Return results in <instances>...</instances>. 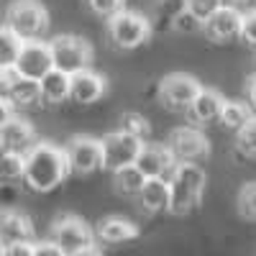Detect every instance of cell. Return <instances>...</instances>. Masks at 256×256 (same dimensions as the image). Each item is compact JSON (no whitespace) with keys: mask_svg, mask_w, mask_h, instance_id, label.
Masks as SVG:
<instances>
[{"mask_svg":"<svg viewBox=\"0 0 256 256\" xmlns=\"http://www.w3.org/2000/svg\"><path fill=\"white\" fill-rule=\"evenodd\" d=\"M108 92V80L92 67H84L70 74V100L77 105H92Z\"/></svg>","mask_w":256,"mask_h":256,"instance_id":"8fae6325","label":"cell"},{"mask_svg":"<svg viewBox=\"0 0 256 256\" xmlns=\"http://www.w3.org/2000/svg\"><path fill=\"white\" fill-rule=\"evenodd\" d=\"M236 205H238V216L241 218L256 220V182H248V184H244L238 190Z\"/></svg>","mask_w":256,"mask_h":256,"instance_id":"f1b7e54d","label":"cell"},{"mask_svg":"<svg viewBox=\"0 0 256 256\" xmlns=\"http://www.w3.org/2000/svg\"><path fill=\"white\" fill-rule=\"evenodd\" d=\"M184 8V0H159V6H156V16L166 20V26L172 24V18Z\"/></svg>","mask_w":256,"mask_h":256,"instance_id":"836d02e7","label":"cell"},{"mask_svg":"<svg viewBox=\"0 0 256 256\" xmlns=\"http://www.w3.org/2000/svg\"><path fill=\"white\" fill-rule=\"evenodd\" d=\"M100 146H102V169L116 172V169L136 162L144 141L126 131H113L105 138H100Z\"/></svg>","mask_w":256,"mask_h":256,"instance_id":"ba28073f","label":"cell"},{"mask_svg":"<svg viewBox=\"0 0 256 256\" xmlns=\"http://www.w3.org/2000/svg\"><path fill=\"white\" fill-rule=\"evenodd\" d=\"M169 28H174L177 34H202V20L192 13V10H187V8H182L174 18H172V24H169Z\"/></svg>","mask_w":256,"mask_h":256,"instance_id":"f546056e","label":"cell"},{"mask_svg":"<svg viewBox=\"0 0 256 256\" xmlns=\"http://www.w3.org/2000/svg\"><path fill=\"white\" fill-rule=\"evenodd\" d=\"M200 88L202 84L198 82V77H192V74H184V72L166 74L159 82V102L164 105L166 110L184 113L187 105L192 102V98L198 95Z\"/></svg>","mask_w":256,"mask_h":256,"instance_id":"52a82bcc","label":"cell"},{"mask_svg":"<svg viewBox=\"0 0 256 256\" xmlns=\"http://www.w3.org/2000/svg\"><path fill=\"white\" fill-rule=\"evenodd\" d=\"M226 98L212 90V88H200L198 95L192 98V102L187 105V118L195 123V126H208V123H216L218 116H220V108H223Z\"/></svg>","mask_w":256,"mask_h":256,"instance_id":"9a60e30c","label":"cell"},{"mask_svg":"<svg viewBox=\"0 0 256 256\" xmlns=\"http://www.w3.org/2000/svg\"><path fill=\"white\" fill-rule=\"evenodd\" d=\"M218 3L226 6V8H236V10H241V8H246L248 0H218Z\"/></svg>","mask_w":256,"mask_h":256,"instance_id":"f35d334b","label":"cell"},{"mask_svg":"<svg viewBox=\"0 0 256 256\" xmlns=\"http://www.w3.org/2000/svg\"><path fill=\"white\" fill-rule=\"evenodd\" d=\"M152 18H146L136 10H118L108 18V38L120 52H134L152 38Z\"/></svg>","mask_w":256,"mask_h":256,"instance_id":"3957f363","label":"cell"},{"mask_svg":"<svg viewBox=\"0 0 256 256\" xmlns=\"http://www.w3.org/2000/svg\"><path fill=\"white\" fill-rule=\"evenodd\" d=\"M184 8L192 10L200 20H205L216 8H220V3H218V0H184Z\"/></svg>","mask_w":256,"mask_h":256,"instance_id":"d6a6232c","label":"cell"},{"mask_svg":"<svg viewBox=\"0 0 256 256\" xmlns=\"http://www.w3.org/2000/svg\"><path fill=\"white\" fill-rule=\"evenodd\" d=\"M6 26L20 38H44L49 31V10L38 0H16L6 10Z\"/></svg>","mask_w":256,"mask_h":256,"instance_id":"277c9868","label":"cell"},{"mask_svg":"<svg viewBox=\"0 0 256 256\" xmlns=\"http://www.w3.org/2000/svg\"><path fill=\"white\" fill-rule=\"evenodd\" d=\"M20 172H24V156L0 152V184L6 182H20Z\"/></svg>","mask_w":256,"mask_h":256,"instance_id":"4316f807","label":"cell"},{"mask_svg":"<svg viewBox=\"0 0 256 256\" xmlns=\"http://www.w3.org/2000/svg\"><path fill=\"white\" fill-rule=\"evenodd\" d=\"M64 156H67L70 172L74 174H92L102 169V146L95 136H72L62 146Z\"/></svg>","mask_w":256,"mask_h":256,"instance_id":"8992f818","label":"cell"},{"mask_svg":"<svg viewBox=\"0 0 256 256\" xmlns=\"http://www.w3.org/2000/svg\"><path fill=\"white\" fill-rule=\"evenodd\" d=\"M20 41L8 26H0V70L3 67H13V62L20 52Z\"/></svg>","mask_w":256,"mask_h":256,"instance_id":"d4e9b609","label":"cell"},{"mask_svg":"<svg viewBox=\"0 0 256 256\" xmlns=\"http://www.w3.org/2000/svg\"><path fill=\"white\" fill-rule=\"evenodd\" d=\"M92 230H95V238L102 244H126V241L138 238L136 223L123 216H105L98 220V226Z\"/></svg>","mask_w":256,"mask_h":256,"instance_id":"e0dca14e","label":"cell"},{"mask_svg":"<svg viewBox=\"0 0 256 256\" xmlns=\"http://www.w3.org/2000/svg\"><path fill=\"white\" fill-rule=\"evenodd\" d=\"M169 177H177L180 182H184L187 187H192L198 195H205V184H208V174L205 169L198 162H177L174 164V172Z\"/></svg>","mask_w":256,"mask_h":256,"instance_id":"cb8c5ba5","label":"cell"},{"mask_svg":"<svg viewBox=\"0 0 256 256\" xmlns=\"http://www.w3.org/2000/svg\"><path fill=\"white\" fill-rule=\"evenodd\" d=\"M144 172L136 166V164H126L120 169L113 172V184H116V192L118 195H126V198H136L138 190L144 184Z\"/></svg>","mask_w":256,"mask_h":256,"instance_id":"603a6c76","label":"cell"},{"mask_svg":"<svg viewBox=\"0 0 256 256\" xmlns=\"http://www.w3.org/2000/svg\"><path fill=\"white\" fill-rule=\"evenodd\" d=\"M236 146L244 156H256V116H251L236 131Z\"/></svg>","mask_w":256,"mask_h":256,"instance_id":"83f0119b","label":"cell"},{"mask_svg":"<svg viewBox=\"0 0 256 256\" xmlns=\"http://www.w3.org/2000/svg\"><path fill=\"white\" fill-rule=\"evenodd\" d=\"M3 256H34V241H16L3 246Z\"/></svg>","mask_w":256,"mask_h":256,"instance_id":"e575fe53","label":"cell"},{"mask_svg":"<svg viewBox=\"0 0 256 256\" xmlns=\"http://www.w3.org/2000/svg\"><path fill=\"white\" fill-rule=\"evenodd\" d=\"M241 13L244 10H236V8H216L205 20H202V34L216 41V44H223V41H230V38H238L241 34Z\"/></svg>","mask_w":256,"mask_h":256,"instance_id":"7c38bea8","label":"cell"},{"mask_svg":"<svg viewBox=\"0 0 256 256\" xmlns=\"http://www.w3.org/2000/svg\"><path fill=\"white\" fill-rule=\"evenodd\" d=\"M0 152H3V141H0Z\"/></svg>","mask_w":256,"mask_h":256,"instance_id":"60d3db41","label":"cell"},{"mask_svg":"<svg viewBox=\"0 0 256 256\" xmlns=\"http://www.w3.org/2000/svg\"><path fill=\"white\" fill-rule=\"evenodd\" d=\"M84 6H88L98 18H105V20H108L110 16H116L118 10L126 8V0H84Z\"/></svg>","mask_w":256,"mask_h":256,"instance_id":"4dcf8cb0","label":"cell"},{"mask_svg":"<svg viewBox=\"0 0 256 256\" xmlns=\"http://www.w3.org/2000/svg\"><path fill=\"white\" fill-rule=\"evenodd\" d=\"M134 164L144 172V177H169L174 172L177 159L166 144H144Z\"/></svg>","mask_w":256,"mask_h":256,"instance_id":"5bb4252c","label":"cell"},{"mask_svg":"<svg viewBox=\"0 0 256 256\" xmlns=\"http://www.w3.org/2000/svg\"><path fill=\"white\" fill-rule=\"evenodd\" d=\"M0 241H3V246L16 241H34L31 218L18 208H0Z\"/></svg>","mask_w":256,"mask_h":256,"instance_id":"2e32d148","label":"cell"},{"mask_svg":"<svg viewBox=\"0 0 256 256\" xmlns=\"http://www.w3.org/2000/svg\"><path fill=\"white\" fill-rule=\"evenodd\" d=\"M16 113V108H13V105L8 102V98H3V95H0V126H3L10 116Z\"/></svg>","mask_w":256,"mask_h":256,"instance_id":"74e56055","label":"cell"},{"mask_svg":"<svg viewBox=\"0 0 256 256\" xmlns=\"http://www.w3.org/2000/svg\"><path fill=\"white\" fill-rule=\"evenodd\" d=\"M49 52L54 67L62 72H80L84 67H92V46L88 38L74 34H59L49 41Z\"/></svg>","mask_w":256,"mask_h":256,"instance_id":"5b68a950","label":"cell"},{"mask_svg":"<svg viewBox=\"0 0 256 256\" xmlns=\"http://www.w3.org/2000/svg\"><path fill=\"white\" fill-rule=\"evenodd\" d=\"M49 238L62 248L64 256H88V254H100L95 230L88 220L77 216H62L54 220Z\"/></svg>","mask_w":256,"mask_h":256,"instance_id":"7a4b0ae2","label":"cell"},{"mask_svg":"<svg viewBox=\"0 0 256 256\" xmlns=\"http://www.w3.org/2000/svg\"><path fill=\"white\" fill-rule=\"evenodd\" d=\"M136 198L144 205V210L164 212L169 202V177H146Z\"/></svg>","mask_w":256,"mask_h":256,"instance_id":"ac0fdd59","label":"cell"},{"mask_svg":"<svg viewBox=\"0 0 256 256\" xmlns=\"http://www.w3.org/2000/svg\"><path fill=\"white\" fill-rule=\"evenodd\" d=\"M251 116H254V110H251V105H248V102H244V100H226L216 123H220L223 131L236 134Z\"/></svg>","mask_w":256,"mask_h":256,"instance_id":"7402d4cb","label":"cell"},{"mask_svg":"<svg viewBox=\"0 0 256 256\" xmlns=\"http://www.w3.org/2000/svg\"><path fill=\"white\" fill-rule=\"evenodd\" d=\"M120 131L131 134V136H136V138H141V141H146L148 134H152V123H148L146 116H141V113H136V110H128V113L120 116Z\"/></svg>","mask_w":256,"mask_h":256,"instance_id":"484cf974","label":"cell"},{"mask_svg":"<svg viewBox=\"0 0 256 256\" xmlns=\"http://www.w3.org/2000/svg\"><path fill=\"white\" fill-rule=\"evenodd\" d=\"M34 256H64V254L52 238H44V241L34 238Z\"/></svg>","mask_w":256,"mask_h":256,"instance_id":"d590c367","label":"cell"},{"mask_svg":"<svg viewBox=\"0 0 256 256\" xmlns=\"http://www.w3.org/2000/svg\"><path fill=\"white\" fill-rule=\"evenodd\" d=\"M248 46H256V8L241 13V34H238Z\"/></svg>","mask_w":256,"mask_h":256,"instance_id":"1f68e13d","label":"cell"},{"mask_svg":"<svg viewBox=\"0 0 256 256\" xmlns=\"http://www.w3.org/2000/svg\"><path fill=\"white\" fill-rule=\"evenodd\" d=\"M202 195H198L192 187H187L184 182H180L177 177H169V202H166V212L172 216H187L190 210H195L200 205Z\"/></svg>","mask_w":256,"mask_h":256,"instance_id":"44dd1931","label":"cell"},{"mask_svg":"<svg viewBox=\"0 0 256 256\" xmlns=\"http://www.w3.org/2000/svg\"><path fill=\"white\" fill-rule=\"evenodd\" d=\"M52 67H54V62H52V52H49V41H44V38L24 41L16 62H13V70L31 80H41Z\"/></svg>","mask_w":256,"mask_h":256,"instance_id":"30bf717a","label":"cell"},{"mask_svg":"<svg viewBox=\"0 0 256 256\" xmlns=\"http://www.w3.org/2000/svg\"><path fill=\"white\" fill-rule=\"evenodd\" d=\"M0 141H3V152L24 156L28 148L38 141V136H36V128L26 118H20V116L13 113L3 126H0Z\"/></svg>","mask_w":256,"mask_h":256,"instance_id":"4fadbf2b","label":"cell"},{"mask_svg":"<svg viewBox=\"0 0 256 256\" xmlns=\"http://www.w3.org/2000/svg\"><path fill=\"white\" fill-rule=\"evenodd\" d=\"M38 92H41V102H49V105H59L64 100H70V74L52 67L38 80Z\"/></svg>","mask_w":256,"mask_h":256,"instance_id":"d6986e66","label":"cell"},{"mask_svg":"<svg viewBox=\"0 0 256 256\" xmlns=\"http://www.w3.org/2000/svg\"><path fill=\"white\" fill-rule=\"evenodd\" d=\"M246 100L251 105V110L256 113V74H251L248 82H246Z\"/></svg>","mask_w":256,"mask_h":256,"instance_id":"8d00e7d4","label":"cell"},{"mask_svg":"<svg viewBox=\"0 0 256 256\" xmlns=\"http://www.w3.org/2000/svg\"><path fill=\"white\" fill-rule=\"evenodd\" d=\"M169 152L177 162H200L210 154V141L198 126H180L166 138Z\"/></svg>","mask_w":256,"mask_h":256,"instance_id":"9c48e42d","label":"cell"},{"mask_svg":"<svg viewBox=\"0 0 256 256\" xmlns=\"http://www.w3.org/2000/svg\"><path fill=\"white\" fill-rule=\"evenodd\" d=\"M0 256H3V241H0Z\"/></svg>","mask_w":256,"mask_h":256,"instance_id":"ab89813d","label":"cell"},{"mask_svg":"<svg viewBox=\"0 0 256 256\" xmlns=\"http://www.w3.org/2000/svg\"><path fill=\"white\" fill-rule=\"evenodd\" d=\"M6 98L13 108H34V105L41 102V92H38V80L24 77V74H16L13 82L8 84Z\"/></svg>","mask_w":256,"mask_h":256,"instance_id":"ffe728a7","label":"cell"},{"mask_svg":"<svg viewBox=\"0 0 256 256\" xmlns=\"http://www.w3.org/2000/svg\"><path fill=\"white\" fill-rule=\"evenodd\" d=\"M72 172H70V164L62 146H54L49 141H36L24 154L20 182L34 192H52Z\"/></svg>","mask_w":256,"mask_h":256,"instance_id":"6da1fadb","label":"cell"}]
</instances>
